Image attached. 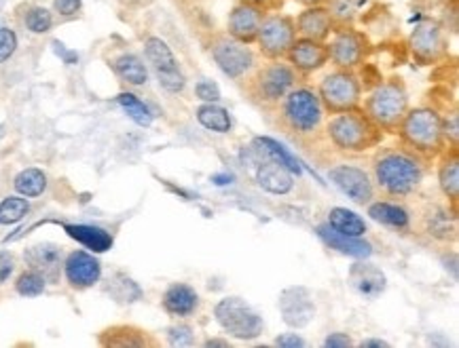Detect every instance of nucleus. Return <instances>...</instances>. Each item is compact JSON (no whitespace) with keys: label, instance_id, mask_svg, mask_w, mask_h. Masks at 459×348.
<instances>
[{"label":"nucleus","instance_id":"58836bf2","mask_svg":"<svg viewBox=\"0 0 459 348\" xmlns=\"http://www.w3.org/2000/svg\"><path fill=\"white\" fill-rule=\"evenodd\" d=\"M168 340L172 346H191L195 342V334L188 326H174L168 329Z\"/></svg>","mask_w":459,"mask_h":348},{"label":"nucleus","instance_id":"09e8293b","mask_svg":"<svg viewBox=\"0 0 459 348\" xmlns=\"http://www.w3.org/2000/svg\"><path fill=\"white\" fill-rule=\"evenodd\" d=\"M205 346H221V348H227L229 346V340H219V338H212L205 342Z\"/></svg>","mask_w":459,"mask_h":348},{"label":"nucleus","instance_id":"a19ab883","mask_svg":"<svg viewBox=\"0 0 459 348\" xmlns=\"http://www.w3.org/2000/svg\"><path fill=\"white\" fill-rule=\"evenodd\" d=\"M195 96L202 99V102H208V104H216L221 99V89L216 82L212 81H202L197 82L195 87Z\"/></svg>","mask_w":459,"mask_h":348},{"label":"nucleus","instance_id":"c85d7f7f","mask_svg":"<svg viewBox=\"0 0 459 348\" xmlns=\"http://www.w3.org/2000/svg\"><path fill=\"white\" fill-rule=\"evenodd\" d=\"M368 216L373 220L385 224L392 228H407L409 226V214L403 208L392 203H375L368 208Z\"/></svg>","mask_w":459,"mask_h":348},{"label":"nucleus","instance_id":"2f4dec72","mask_svg":"<svg viewBox=\"0 0 459 348\" xmlns=\"http://www.w3.org/2000/svg\"><path fill=\"white\" fill-rule=\"evenodd\" d=\"M117 102H119L121 108L127 112V116L134 123H138V125H143V127L151 125V121H152L151 110L146 108V104L143 102V99H138L134 93H121V96L117 98Z\"/></svg>","mask_w":459,"mask_h":348},{"label":"nucleus","instance_id":"c9c22d12","mask_svg":"<svg viewBox=\"0 0 459 348\" xmlns=\"http://www.w3.org/2000/svg\"><path fill=\"white\" fill-rule=\"evenodd\" d=\"M26 28L34 34H45L51 30L53 26V15L45 7H32L26 13Z\"/></svg>","mask_w":459,"mask_h":348},{"label":"nucleus","instance_id":"4468645a","mask_svg":"<svg viewBox=\"0 0 459 348\" xmlns=\"http://www.w3.org/2000/svg\"><path fill=\"white\" fill-rule=\"evenodd\" d=\"M278 306L281 317H284V323L290 327L301 329L305 326H309L311 318L316 317V304L307 287L294 285L284 289V292L280 293Z\"/></svg>","mask_w":459,"mask_h":348},{"label":"nucleus","instance_id":"9d476101","mask_svg":"<svg viewBox=\"0 0 459 348\" xmlns=\"http://www.w3.org/2000/svg\"><path fill=\"white\" fill-rule=\"evenodd\" d=\"M210 51L214 62L219 64V68L229 79H241V76L248 74L255 68V53H252L250 47L238 38L229 37V34L216 37Z\"/></svg>","mask_w":459,"mask_h":348},{"label":"nucleus","instance_id":"ddd939ff","mask_svg":"<svg viewBox=\"0 0 459 348\" xmlns=\"http://www.w3.org/2000/svg\"><path fill=\"white\" fill-rule=\"evenodd\" d=\"M248 161L256 167V182L264 191L272 194H288L292 191L294 182L290 171L280 161L269 157L263 149H258L256 144L250 146Z\"/></svg>","mask_w":459,"mask_h":348},{"label":"nucleus","instance_id":"9b49d317","mask_svg":"<svg viewBox=\"0 0 459 348\" xmlns=\"http://www.w3.org/2000/svg\"><path fill=\"white\" fill-rule=\"evenodd\" d=\"M144 53H146V60L155 70L159 82H161V87L169 93H180L185 89L186 81L185 76H182L180 68H178V62H176L172 49H169L166 40L157 38V37H151L146 38L144 43Z\"/></svg>","mask_w":459,"mask_h":348},{"label":"nucleus","instance_id":"8fccbe9b","mask_svg":"<svg viewBox=\"0 0 459 348\" xmlns=\"http://www.w3.org/2000/svg\"><path fill=\"white\" fill-rule=\"evenodd\" d=\"M216 184H229L231 182V175H214Z\"/></svg>","mask_w":459,"mask_h":348},{"label":"nucleus","instance_id":"ea45409f","mask_svg":"<svg viewBox=\"0 0 459 348\" xmlns=\"http://www.w3.org/2000/svg\"><path fill=\"white\" fill-rule=\"evenodd\" d=\"M15 49H17L15 32L9 30V28H3V30H0V64L7 62L15 53Z\"/></svg>","mask_w":459,"mask_h":348},{"label":"nucleus","instance_id":"1a4fd4ad","mask_svg":"<svg viewBox=\"0 0 459 348\" xmlns=\"http://www.w3.org/2000/svg\"><path fill=\"white\" fill-rule=\"evenodd\" d=\"M297 87V70L290 64L272 60L255 76V96L264 104H278Z\"/></svg>","mask_w":459,"mask_h":348},{"label":"nucleus","instance_id":"6ab92c4d","mask_svg":"<svg viewBox=\"0 0 459 348\" xmlns=\"http://www.w3.org/2000/svg\"><path fill=\"white\" fill-rule=\"evenodd\" d=\"M297 26V34L301 38L317 40V43H324L331 32H334V20L331 15V9L326 4L322 7H307L301 15L294 21Z\"/></svg>","mask_w":459,"mask_h":348},{"label":"nucleus","instance_id":"37998d69","mask_svg":"<svg viewBox=\"0 0 459 348\" xmlns=\"http://www.w3.org/2000/svg\"><path fill=\"white\" fill-rule=\"evenodd\" d=\"M11 273H13V259L7 253H0V285L9 279Z\"/></svg>","mask_w":459,"mask_h":348},{"label":"nucleus","instance_id":"a211bd4d","mask_svg":"<svg viewBox=\"0 0 459 348\" xmlns=\"http://www.w3.org/2000/svg\"><path fill=\"white\" fill-rule=\"evenodd\" d=\"M64 273H66V279L73 287L85 289L96 285L102 276V267L91 253L87 251H73L66 258V264H64Z\"/></svg>","mask_w":459,"mask_h":348},{"label":"nucleus","instance_id":"e433bc0d","mask_svg":"<svg viewBox=\"0 0 459 348\" xmlns=\"http://www.w3.org/2000/svg\"><path fill=\"white\" fill-rule=\"evenodd\" d=\"M331 15L334 20V26L345 28L347 23L354 21L356 11H358V3L356 0H331Z\"/></svg>","mask_w":459,"mask_h":348},{"label":"nucleus","instance_id":"dca6fc26","mask_svg":"<svg viewBox=\"0 0 459 348\" xmlns=\"http://www.w3.org/2000/svg\"><path fill=\"white\" fill-rule=\"evenodd\" d=\"M328 178L341 192L347 194L356 203H368L373 199V184H370L368 175L362 169L351 167V165H339L328 171Z\"/></svg>","mask_w":459,"mask_h":348},{"label":"nucleus","instance_id":"7ed1b4c3","mask_svg":"<svg viewBox=\"0 0 459 348\" xmlns=\"http://www.w3.org/2000/svg\"><path fill=\"white\" fill-rule=\"evenodd\" d=\"M409 112V98L403 82H379L364 104V115L384 132H396Z\"/></svg>","mask_w":459,"mask_h":348},{"label":"nucleus","instance_id":"f03ea898","mask_svg":"<svg viewBox=\"0 0 459 348\" xmlns=\"http://www.w3.org/2000/svg\"><path fill=\"white\" fill-rule=\"evenodd\" d=\"M328 135L334 146L341 150L360 152L373 149L381 141V129L368 119L364 112L347 110L339 112L334 119L328 123Z\"/></svg>","mask_w":459,"mask_h":348},{"label":"nucleus","instance_id":"a18cd8bd","mask_svg":"<svg viewBox=\"0 0 459 348\" xmlns=\"http://www.w3.org/2000/svg\"><path fill=\"white\" fill-rule=\"evenodd\" d=\"M324 344L331 346V348H347V346H351V340L347 334H331Z\"/></svg>","mask_w":459,"mask_h":348},{"label":"nucleus","instance_id":"b1692460","mask_svg":"<svg viewBox=\"0 0 459 348\" xmlns=\"http://www.w3.org/2000/svg\"><path fill=\"white\" fill-rule=\"evenodd\" d=\"M199 304V296L193 287L185 285V283H176V285L168 287L163 293V309L174 317H188L193 315Z\"/></svg>","mask_w":459,"mask_h":348},{"label":"nucleus","instance_id":"6e6552de","mask_svg":"<svg viewBox=\"0 0 459 348\" xmlns=\"http://www.w3.org/2000/svg\"><path fill=\"white\" fill-rule=\"evenodd\" d=\"M297 26L294 20L288 15H264V20L258 28L256 40L258 49L267 60H281L286 57V53L290 51V47L297 40Z\"/></svg>","mask_w":459,"mask_h":348},{"label":"nucleus","instance_id":"f257e3e1","mask_svg":"<svg viewBox=\"0 0 459 348\" xmlns=\"http://www.w3.org/2000/svg\"><path fill=\"white\" fill-rule=\"evenodd\" d=\"M375 178L390 194H409L423 178V167L413 152L385 150L375 161Z\"/></svg>","mask_w":459,"mask_h":348},{"label":"nucleus","instance_id":"72a5a7b5","mask_svg":"<svg viewBox=\"0 0 459 348\" xmlns=\"http://www.w3.org/2000/svg\"><path fill=\"white\" fill-rule=\"evenodd\" d=\"M45 285H47V279L37 270H28V273L20 275V279L15 283V289L20 296H26V298H37L40 293L45 292Z\"/></svg>","mask_w":459,"mask_h":348},{"label":"nucleus","instance_id":"4c0bfd02","mask_svg":"<svg viewBox=\"0 0 459 348\" xmlns=\"http://www.w3.org/2000/svg\"><path fill=\"white\" fill-rule=\"evenodd\" d=\"M440 186H443L446 197L453 200L457 199V194H459V165H457V161L445 163V167L440 169Z\"/></svg>","mask_w":459,"mask_h":348},{"label":"nucleus","instance_id":"f8f14e48","mask_svg":"<svg viewBox=\"0 0 459 348\" xmlns=\"http://www.w3.org/2000/svg\"><path fill=\"white\" fill-rule=\"evenodd\" d=\"M328 47V60L341 70H354L362 66L368 55V40L364 34L351 30V28H341Z\"/></svg>","mask_w":459,"mask_h":348},{"label":"nucleus","instance_id":"412c9836","mask_svg":"<svg viewBox=\"0 0 459 348\" xmlns=\"http://www.w3.org/2000/svg\"><path fill=\"white\" fill-rule=\"evenodd\" d=\"M26 262L32 270H37L49 279H56L57 273L62 268V250L53 243H39L32 245L30 250L26 251Z\"/></svg>","mask_w":459,"mask_h":348},{"label":"nucleus","instance_id":"cd10ccee","mask_svg":"<svg viewBox=\"0 0 459 348\" xmlns=\"http://www.w3.org/2000/svg\"><path fill=\"white\" fill-rule=\"evenodd\" d=\"M195 116L205 129H210V132H216V133L231 132V116H229V112L225 108H221V106H214V104L199 106Z\"/></svg>","mask_w":459,"mask_h":348},{"label":"nucleus","instance_id":"f704fd0d","mask_svg":"<svg viewBox=\"0 0 459 348\" xmlns=\"http://www.w3.org/2000/svg\"><path fill=\"white\" fill-rule=\"evenodd\" d=\"M110 293L119 300V302H136V300L143 296L140 287L127 276L117 275L113 281H110Z\"/></svg>","mask_w":459,"mask_h":348},{"label":"nucleus","instance_id":"aec40b11","mask_svg":"<svg viewBox=\"0 0 459 348\" xmlns=\"http://www.w3.org/2000/svg\"><path fill=\"white\" fill-rule=\"evenodd\" d=\"M411 49L421 64L437 62L445 53V38L437 23L426 21L411 37Z\"/></svg>","mask_w":459,"mask_h":348},{"label":"nucleus","instance_id":"423d86ee","mask_svg":"<svg viewBox=\"0 0 459 348\" xmlns=\"http://www.w3.org/2000/svg\"><path fill=\"white\" fill-rule=\"evenodd\" d=\"M214 317L229 335L238 340H255L263 334V317L241 298H225L216 304Z\"/></svg>","mask_w":459,"mask_h":348},{"label":"nucleus","instance_id":"7c9ffc66","mask_svg":"<svg viewBox=\"0 0 459 348\" xmlns=\"http://www.w3.org/2000/svg\"><path fill=\"white\" fill-rule=\"evenodd\" d=\"M255 144L258 146V149H263L264 152H267L269 157L275 158V161H280L284 167L290 171V174H297L301 175V165L297 163V158H294L290 152H288L284 146L278 144V141L272 140V138H256Z\"/></svg>","mask_w":459,"mask_h":348},{"label":"nucleus","instance_id":"2eb2a0df","mask_svg":"<svg viewBox=\"0 0 459 348\" xmlns=\"http://www.w3.org/2000/svg\"><path fill=\"white\" fill-rule=\"evenodd\" d=\"M264 20V11L255 3H239L235 4L227 21L229 37L241 40V43L252 45L256 40L258 28Z\"/></svg>","mask_w":459,"mask_h":348},{"label":"nucleus","instance_id":"79ce46f5","mask_svg":"<svg viewBox=\"0 0 459 348\" xmlns=\"http://www.w3.org/2000/svg\"><path fill=\"white\" fill-rule=\"evenodd\" d=\"M81 0H53V7L56 11L64 17H70V15H76L81 11Z\"/></svg>","mask_w":459,"mask_h":348},{"label":"nucleus","instance_id":"0eeeda50","mask_svg":"<svg viewBox=\"0 0 459 348\" xmlns=\"http://www.w3.org/2000/svg\"><path fill=\"white\" fill-rule=\"evenodd\" d=\"M362 96V82L358 81L354 70H334L328 76H324L320 85V102L333 115L339 112L354 110L360 104Z\"/></svg>","mask_w":459,"mask_h":348},{"label":"nucleus","instance_id":"de8ad7c7","mask_svg":"<svg viewBox=\"0 0 459 348\" xmlns=\"http://www.w3.org/2000/svg\"><path fill=\"white\" fill-rule=\"evenodd\" d=\"M297 3H301L303 7H322V4H328L331 0H297Z\"/></svg>","mask_w":459,"mask_h":348},{"label":"nucleus","instance_id":"5701e85b","mask_svg":"<svg viewBox=\"0 0 459 348\" xmlns=\"http://www.w3.org/2000/svg\"><path fill=\"white\" fill-rule=\"evenodd\" d=\"M317 234H320V239L328 247H331V250H337L341 253H345V256L368 258L370 253H373L370 245L364 243L360 237H347V234L337 233V230H334L333 226H328V224L317 226Z\"/></svg>","mask_w":459,"mask_h":348},{"label":"nucleus","instance_id":"39448f33","mask_svg":"<svg viewBox=\"0 0 459 348\" xmlns=\"http://www.w3.org/2000/svg\"><path fill=\"white\" fill-rule=\"evenodd\" d=\"M286 127L297 135H309L320 129L324 121V106L320 98L309 89H292L284 98L281 108Z\"/></svg>","mask_w":459,"mask_h":348},{"label":"nucleus","instance_id":"f3484780","mask_svg":"<svg viewBox=\"0 0 459 348\" xmlns=\"http://www.w3.org/2000/svg\"><path fill=\"white\" fill-rule=\"evenodd\" d=\"M288 64L297 70V72L309 74L320 70L324 64L328 62V47L324 43H317V40L309 38H297L290 51L286 53Z\"/></svg>","mask_w":459,"mask_h":348},{"label":"nucleus","instance_id":"473e14b6","mask_svg":"<svg viewBox=\"0 0 459 348\" xmlns=\"http://www.w3.org/2000/svg\"><path fill=\"white\" fill-rule=\"evenodd\" d=\"M30 211V205H28L26 199L20 197H9L0 203V224H17Z\"/></svg>","mask_w":459,"mask_h":348},{"label":"nucleus","instance_id":"a878e982","mask_svg":"<svg viewBox=\"0 0 459 348\" xmlns=\"http://www.w3.org/2000/svg\"><path fill=\"white\" fill-rule=\"evenodd\" d=\"M328 226H333L337 233L347 234V237H362L367 233V224L358 214L343 208H334L328 214Z\"/></svg>","mask_w":459,"mask_h":348},{"label":"nucleus","instance_id":"4be33fe9","mask_svg":"<svg viewBox=\"0 0 459 348\" xmlns=\"http://www.w3.org/2000/svg\"><path fill=\"white\" fill-rule=\"evenodd\" d=\"M350 281L360 296L370 300L381 296L385 289V275L373 267V264H356V267H351Z\"/></svg>","mask_w":459,"mask_h":348},{"label":"nucleus","instance_id":"c03bdc74","mask_svg":"<svg viewBox=\"0 0 459 348\" xmlns=\"http://www.w3.org/2000/svg\"><path fill=\"white\" fill-rule=\"evenodd\" d=\"M275 344L286 346V348H297V346H305V340L297 334H284V335H280L278 340H275Z\"/></svg>","mask_w":459,"mask_h":348},{"label":"nucleus","instance_id":"393cba45","mask_svg":"<svg viewBox=\"0 0 459 348\" xmlns=\"http://www.w3.org/2000/svg\"><path fill=\"white\" fill-rule=\"evenodd\" d=\"M66 233L74 241H79L81 245H85L87 250L96 253L108 251L113 247V237L104 228L90 226V224H73V226H66Z\"/></svg>","mask_w":459,"mask_h":348},{"label":"nucleus","instance_id":"20e7f679","mask_svg":"<svg viewBox=\"0 0 459 348\" xmlns=\"http://www.w3.org/2000/svg\"><path fill=\"white\" fill-rule=\"evenodd\" d=\"M398 132L409 149L421 152V155H434L440 149V144H443L445 125L437 112L429 108H420L404 115Z\"/></svg>","mask_w":459,"mask_h":348},{"label":"nucleus","instance_id":"bb28decb","mask_svg":"<svg viewBox=\"0 0 459 348\" xmlns=\"http://www.w3.org/2000/svg\"><path fill=\"white\" fill-rule=\"evenodd\" d=\"M115 72L121 76L123 81L129 82V85H144L149 81V70L140 60L138 55H132V53H126V55L117 57L115 60Z\"/></svg>","mask_w":459,"mask_h":348},{"label":"nucleus","instance_id":"49530a36","mask_svg":"<svg viewBox=\"0 0 459 348\" xmlns=\"http://www.w3.org/2000/svg\"><path fill=\"white\" fill-rule=\"evenodd\" d=\"M385 346H390V344L384 340H364L362 342V348H385Z\"/></svg>","mask_w":459,"mask_h":348},{"label":"nucleus","instance_id":"c756f323","mask_svg":"<svg viewBox=\"0 0 459 348\" xmlns=\"http://www.w3.org/2000/svg\"><path fill=\"white\" fill-rule=\"evenodd\" d=\"M47 188V175L40 169H26L15 178V191L23 197H40Z\"/></svg>","mask_w":459,"mask_h":348}]
</instances>
